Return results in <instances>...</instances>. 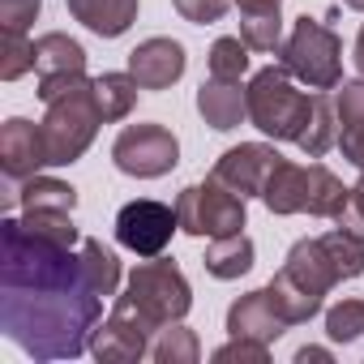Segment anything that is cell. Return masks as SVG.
Masks as SVG:
<instances>
[{
	"label": "cell",
	"instance_id": "4",
	"mask_svg": "<svg viewBox=\"0 0 364 364\" xmlns=\"http://www.w3.org/2000/svg\"><path fill=\"white\" fill-rule=\"evenodd\" d=\"M249 124L262 129L274 141H300L309 116H313V95L291 86V73L283 65H266L249 82Z\"/></svg>",
	"mask_w": 364,
	"mask_h": 364
},
{
	"label": "cell",
	"instance_id": "29",
	"mask_svg": "<svg viewBox=\"0 0 364 364\" xmlns=\"http://www.w3.org/2000/svg\"><path fill=\"white\" fill-rule=\"evenodd\" d=\"M326 334L334 343H355L364 334V300H338L330 313H326Z\"/></svg>",
	"mask_w": 364,
	"mask_h": 364
},
{
	"label": "cell",
	"instance_id": "7",
	"mask_svg": "<svg viewBox=\"0 0 364 364\" xmlns=\"http://www.w3.org/2000/svg\"><path fill=\"white\" fill-rule=\"evenodd\" d=\"M249 198H240L236 189H228L223 180H202V185H189L185 193L176 198V215H180V232L189 236H232V232H245V210Z\"/></svg>",
	"mask_w": 364,
	"mask_h": 364
},
{
	"label": "cell",
	"instance_id": "21",
	"mask_svg": "<svg viewBox=\"0 0 364 364\" xmlns=\"http://www.w3.org/2000/svg\"><path fill=\"white\" fill-rule=\"evenodd\" d=\"M9 206H22V210H73L77 189L65 185V180H52V176H26L9 193Z\"/></svg>",
	"mask_w": 364,
	"mask_h": 364
},
{
	"label": "cell",
	"instance_id": "11",
	"mask_svg": "<svg viewBox=\"0 0 364 364\" xmlns=\"http://www.w3.org/2000/svg\"><path fill=\"white\" fill-rule=\"evenodd\" d=\"M279 163H283V154L274 146H266V141H240V146H232V150L219 154V163H215L210 176L223 180L228 189H236L240 198H262L266 193V180L274 176Z\"/></svg>",
	"mask_w": 364,
	"mask_h": 364
},
{
	"label": "cell",
	"instance_id": "5",
	"mask_svg": "<svg viewBox=\"0 0 364 364\" xmlns=\"http://www.w3.org/2000/svg\"><path fill=\"white\" fill-rule=\"evenodd\" d=\"M116 300H124L129 309H137V313L154 326V334H159L163 326H171V321H185V313L193 309L189 279L180 274V266H176L171 257H146V262L129 274L124 296H116Z\"/></svg>",
	"mask_w": 364,
	"mask_h": 364
},
{
	"label": "cell",
	"instance_id": "6",
	"mask_svg": "<svg viewBox=\"0 0 364 364\" xmlns=\"http://www.w3.org/2000/svg\"><path fill=\"white\" fill-rule=\"evenodd\" d=\"M279 65L291 77H300L309 90H338V82H343V43L326 22L304 14V18H296L291 35L283 39Z\"/></svg>",
	"mask_w": 364,
	"mask_h": 364
},
{
	"label": "cell",
	"instance_id": "41",
	"mask_svg": "<svg viewBox=\"0 0 364 364\" xmlns=\"http://www.w3.org/2000/svg\"><path fill=\"white\" fill-rule=\"evenodd\" d=\"M360 189H364V171H360Z\"/></svg>",
	"mask_w": 364,
	"mask_h": 364
},
{
	"label": "cell",
	"instance_id": "26",
	"mask_svg": "<svg viewBox=\"0 0 364 364\" xmlns=\"http://www.w3.org/2000/svg\"><path fill=\"white\" fill-rule=\"evenodd\" d=\"M240 39H245L253 52H279V48H283V14H279V9L240 14Z\"/></svg>",
	"mask_w": 364,
	"mask_h": 364
},
{
	"label": "cell",
	"instance_id": "23",
	"mask_svg": "<svg viewBox=\"0 0 364 364\" xmlns=\"http://www.w3.org/2000/svg\"><path fill=\"white\" fill-rule=\"evenodd\" d=\"M334 141H338V112H334V103L317 90V95H313V116H309V124H304V133H300L296 146H300L309 159H321Z\"/></svg>",
	"mask_w": 364,
	"mask_h": 364
},
{
	"label": "cell",
	"instance_id": "32",
	"mask_svg": "<svg viewBox=\"0 0 364 364\" xmlns=\"http://www.w3.org/2000/svg\"><path fill=\"white\" fill-rule=\"evenodd\" d=\"M266 360H270V343L240 338V334H232V343L215 351V364H266Z\"/></svg>",
	"mask_w": 364,
	"mask_h": 364
},
{
	"label": "cell",
	"instance_id": "22",
	"mask_svg": "<svg viewBox=\"0 0 364 364\" xmlns=\"http://www.w3.org/2000/svg\"><path fill=\"white\" fill-rule=\"evenodd\" d=\"M137 77L133 73H99L95 77V99H99V112H103V124H116L124 120L133 107H137Z\"/></svg>",
	"mask_w": 364,
	"mask_h": 364
},
{
	"label": "cell",
	"instance_id": "3",
	"mask_svg": "<svg viewBox=\"0 0 364 364\" xmlns=\"http://www.w3.org/2000/svg\"><path fill=\"white\" fill-rule=\"evenodd\" d=\"M347 189H343V180L321 167V163H279L274 176L266 180V210L270 215H313V219H334L338 206H343Z\"/></svg>",
	"mask_w": 364,
	"mask_h": 364
},
{
	"label": "cell",
	"instance_id": "40",
	"mask_svg": "<svg viewBox=\"0 0 364 364\" xmlns=\"http://www.w3.org/2000/svg\"><path fill=\"white\" fill-rule=\"evenodd\" d=\"M347 9H355V14H364V0H343Z\"/></svg>",
	"mask_w": 364,
	"mask_h": 364
},
{
	"label": "cell",
	"instance_id": "25",
	"mask_svg": "<svg viewBox=\"0 0 364 364\" xmlns=\"http://www.w3.org/2000/svg\"><path fill=\"white\" fill-rule=\"evenodd\" d=\"M82 266H86L90 287L103 300H116V287H120V262H116V253L103 249L99 240H82Z\"/></svg>",
	"mask_w": 364,
	"mask_h": 364
},
{
	"label": "cell",
	"instance_id": "16",
	"mask_svg": "<svg viewBox=\"0 0 364 364\" xmlns=\"http://www.w3.org/2000/svg\"><path fill=\"white\" fill-rule=\"evenodd\" d=\"M198 112H202V120H206L210 129L228 133V129H236V124L249 120V95L240 90V82L210 77V82H202V90H198Z\"/></svg>",
	"mask_w": 364,
	"mask_h": 364
},
{
	"label": "cell",
	"instance_id": "39",
	"mask_svg": "<svg viewBox=\"0 0 364 364\" xmlns=\"http://www.w3.org/2000/svg\"><path fill=\"white\" fill-rule=\"evenodd\" d=\"M355 69L364 73V26H360V35H355Z\"/></svg>",
	"mask_w": 364,
	"mask_h": 364
},
{
	"label": "cell",
	"instance_id": "18",
	"mask_svg": "<svg viewBox=\"0 0 364 364\" xmlns=\"http://www.w3.org/2000/svg\"><path fill=\"white\" fill-rule=\"evenodd\" d=\"M35 73L39 77H69L86 73V48L60 31H48L35 39Z\"/></svg>",
	"mask_w": 364,
	"mask_h": 364
},
{
	"label": "cell",
	"instance_id": "33",
	"mask_svg": "<svg viewBox=\"0 0 364 364\" xmlns=\"http://www.w3.org/2000/svg\"><path fill=\"white\" fill-rule=\"evenodd\" d=\"M39 5H43V0H0V31L26 35L31 22L39 18Z\"/></svg>",
	"mask_w": 364,
	"mask_h": 364
},
{
	"label": "cell",
	"instance_id": "19",
	"mask_svg": "<svg viewBox=\"0 0 364 364\" xmlns=\"http://www.w3.org/2000/svg\"><path fill=\"white\" fill-rule=\"evenodd\" d=\"M266 296H270V304L279 309V317L287 321V326H300V321H313L317 313H321V296L317 291H309L300 279H291L287 270H279L270 283H266Z\"/></svg>",
	"mask_w": 364,
	"mask_h": 364
},
{
	"label": "cell",
	"instance_id": "35",
	"mask_svg": "<svg viewBox=\"0 0 364 364\" xmlns=\"http://www.w3.org/2000/svg\"><path fill=\"white\" fill-rule=\"evenodd\" d=\"M334 228H343V232H351L355 240H364V189H360V185L347 189V198H343V206H338V215H334Z\"/></svg>",
	"mask_w": 364,
	"mask_h": 364
},
{
	"label": "cell",
	"instance_id": "2",
	"mask_svg": "<svg viewBox=\"0 0 364 364\" xmlns=\"http://www.w3.org/2000/svg\"><path fill=\"white\" fill-rule=\"evenodd\" d=\"M43 103H48V116H43V146H48V167H69L77 163L99 124H103V112H99V99H95V77L86 73H69V77H39V90H35Z\"/></svg>",
	"mask_w": 364,
	"mask_h": 364
},
{
	"label": "cell",
	"instance_id": "12",
	"mask_svg": "<svg viewBox=\"0 0 364 364\" xmlns=\"http://www.w3.org/2000/svg\"><path fill=\"white\" fill-rule=\"evenodd\" d=\"M185 65H189L185 48H180L176 39H163V35H154V39H146V43H137L129 52V73L137 77L141 90L176 86L180 77H185Z\"/></svg>",
	"mask_w": 364,
	"mask_h": 364
},
{
	"label": "cell",
	"instance_id": "14",
	"mask_svg": "<svg viewBox=\"0 0 364 364\" xmlns=\"http://www.w3.org/2000/svg\"><path fill=\"white\" fill-rule=\"evenodd\" d=\"M283 270H287L291 279H300V283H304L309 291H317V296H326L330 287L343 283V266H338L334 249L326 245V236L296 240L291 253H287V262H283Z\"/></svg>",
	"mask_w": 364,
	"mask_h": 364
},
{
	"label": "cell",
	"instance_id": "28",
	"mask_svg": "<svg viewBox=\"0 0 364 364\" xmlns=\"http://www.w3.org/2000/svg\"><path fill=\"white\" fill-rule=\"evenodd\" d=\"M249 52H253V48H249L240 35H223V39H215V48H210V77L240 82L245 69H249Z\"/></svg>",
	"mask_w": 364,
	"mask_h": 364
},
{
	"label": "cell",
	"instance_id": "10",
	"mask_svg": "<svg viewBox=\"0 0 364 364\" xmlns=\"http://www.w3.org/2000/svg\"><path fill=\"white\" fill-rule=\"evenodd\" d=\"M171 232H180L176 206H163L150 198H137V202L120 206V215H116V240L137 257H159L171 245Z\"/></svg>",
	"mask_w": 364,
	"mask_h": 364
},
{
	"label": "cell",
	"instance_id": "1",
	"mask_svg": "<svg viewBox=\"0 0 364 364\" xmlns=\"http://www.w3.org/2000/svg\"><path fill=\"white\" fill-rule=\"evenodd\" d=\"M103 317V296L82 287L56 291H18L5 287L0 300V330L35 360H73L90 347V334Z\"/></svg>",
	"mask_w": 364,
	"mask_h": 364
},
{
	"label": "cell",
	"instance_id": "20",
	"mask_svg": "<svg viewBox=\"0 0 364 364\" xmlns=\"http://www.w3.org/2000/svg\"><path fill=\"white\" fill-rule=\"evenodd\" d=\"M253 257H257V249H253V240L245 236V232H232V236H215L210 240V249H206V257H202V266L215 274V279H240V274H249L253 270Z\"/></svg>",
	"mask_w": 364,
	"mask_h": 364
},
{
	"label": "cell",
	"instance_id": "8",
	"mask_svg": "<svg viewBox=\"0 0 364 364\" xmlns=\"http://www.w3.org/2000/svg\"><path fill=\"white\" fill-rule=\"evenodd\" d=\"M112 163L124 176L159 180L180 163V141L167 124H124L112 146Z\"/></svg>",
	"mask_w": 364,
	"mask_h": 364
},
{
	"label": "cell",
	"instance_id": "9",
	"mask_svg": "<svg viewBox=\"0 0 364 364\" xmlns=\"http://www.w3.org/2000/svg\"><path fill=\"white\" fill-rule=\"evenodd\" d=\"M150 334H154V326L137 309H129L124 300H112L107 321H99L90 334V355L99 364H133V360L150 355Z\"/></svg>",
	"mask_w": 364,
	"mask_h": 364
},
{
	"label": "cell",
	"instance_id": "13",
	"mask_svg": "<svg viewBox=\"0 0 364 364\" xmlns=\"http://www.w3.org/2000/svg\"><path fill=\"white\" fill-rule=\"evenodd\" d=\"M39 167H48V146H43V129L14 116L0 124V171L9 180H26L39 176Z\"/></svg>",
	"mask_w": 364,
	"mask_h": 364
},
{
	"label": "cell",
	"instance_id": "31",
	"mask_svg": "<svg viewBox=\"0 0 364 364\" xmlns=\"http://www.w3.org/2000/svg\"><path fill=\"white\" fill-rule=\"evenodd\" d=\"M334 112H338V124L343 133H364V77L360 82H343L338 95H334Z\"/></svg>",
	"mask_w": 364,
	"mask_h": 364
},
{
	"label": "cell",
	"instance_id": "24",
	"mask_svg": "<svg viewBox=\"0 0 364 364\" xmlns=\"http://www.w3.org/2000/svg\"><path fill=\"white\" fill-rule=\"evenodd\" d=\"M150 360H154V364H198V360H202V343H198V334H193L189 326L171 321V326H163L159 338L150 343Z\"/></svg>",
	"mask_w": 364,
	"mask_h": 364
},
{
	"label": "cell",
	"instance_id": "27",
	"mask_svg": "<svg viewBox=\"0 0 364 364\" xmlns=\"http://www.w3.org/2000/svg\"><path fill=\"white\" fill-rule=\"evenodd\" d=\"M73 210H22V228L39 240H52V245H77V228L69 219Z\"/></svg>",
	"mask_w": 364,
	"mask_h": 364
},
{
	"label": "cell",
	"instance_id": "34",
	"mask_svg": "<svg viewBox=\"0 0 364 364\" xmlns=\"http://www.w3.org/2000/svg\"><path fill=\"white\" fill-rule=\"evenodd\" d=\"M171 5H176V14L185 18V22L206 26V22H219V18L228 14L232 0H171Z\"/></svg>",
	"mask_w": 364,
	"mask_h": 364
},
{
	"label": "cell",
	"instance_id": "30",
	"mask_svg": "<svg viewBox=\"0 0 364 364\" xmlns=\"http://www.w3.org/2000/svg\"><path fill=\"white\" fill-rule=\"evenodd\" d=\"M26 69H35V43L26 35H9L5 31V43H0V77L18 82Z\"/></svg>",
	"mask_w": 364,
	"mask_h": 364
},
{
	"label": "cell",
	"instance_id": "15",
	"mask_svg": "<svg viewBox=\"0 0 364 364\" xmlns=\"http://www.w3.org/2000/svg\"><path fill=\"white\" fill-rule=\"evenodd\" d=\"M283 330H287V321H283V317H279V309L270 304L266 287H262V291L240 296V300L228 309V334L257 338V343H274Z\"/></svg>",
	"mask_w": 364,
	"mask_h": 364
},
{
	"label": "cell",
	"instance_id": "38",
	"mask_svg": "<svg viewBox=\"0 0 364 364\" xmlns=\"http://www.w3.org/2000/svg\"><path fill=\"white\" fill-rule=\"evenodd\" d=\"M240 5V14H253V9H279L283 0H236Z\"/></svg>",
	"mask_w": 364,
	"mask_h": 364
},
{
	"label": "cell",
	"instance_id": "36",
	"mask_svg": "<svg viewBox=\"0 0 364 364\" xmlns=\"http://www.w3.org/2000/svg\"><path fill=\"white\" fill-rule=\"evenodd\" d=\"M338 146H343V159L364 171V133H351L347 129V133H338Z\"/></svg>",
	"mask_w": 364,
	"mask_h": 364
},
{
	"label": "cell",
	"instance_id": "37",
	"mask_svg": "<svg viewBox=\"0 0 364 364\" xmlns=\"http://www.w3.org/2000/svg\"><path fill=\"white\" fill-rule=\"evenodd\" d=\"M309 360H321V364H326L330 351H326V347H300V351H296V364H309Z\"/></svg>",
	"mask_w": 364,
	"mask_h": 364
},
{
	"label": "cell",
	"instance_id": "17",
	"mask_svg": "<svg viewBox=\"0 0 364 364\" xmlns=\"http://www.w3.org/2000/svg\"><path fill=\"white\" fill-rule=\"evenodd\" d=\"M65 5L99 39H120L137 22V5H141V0H65Z\"/></svg>",
	"mask_w": 364,
	"mask_h": 364
}]
</instances>
